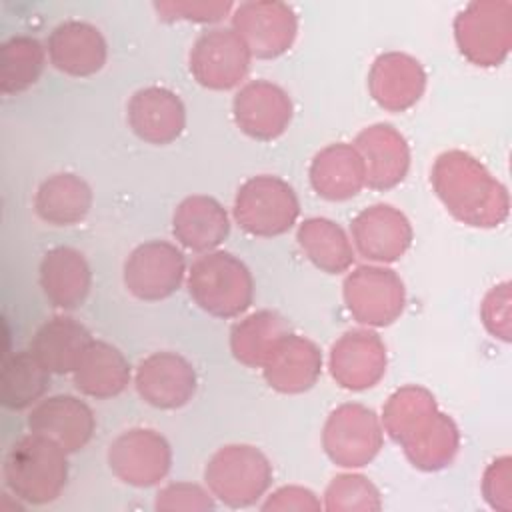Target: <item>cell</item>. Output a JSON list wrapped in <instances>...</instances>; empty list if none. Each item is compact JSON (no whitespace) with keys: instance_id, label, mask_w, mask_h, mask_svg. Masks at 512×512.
<instances>
[{"instance_id":"cell-16","label":"cell","mask_w":512,"mask_h":512,"mask_svg":"<svg viewBox=\"0 0 512 512\" xmlns=\"http://www.w3.org/2000/svg\"><path fill=\"white\" fill-rule=\"evenodd\" d=\"M288 92L270 80H250L234 94L232 118L236 126L254 140H274L286 132L292 120Z\"/></svg>"},{"instance_id":"cell-15","label":"cell","mask_w":512,"mask_h":512,"mask_svg":"<svg viewBox=\"0 0 512 512\" xmlns=\"http://www.w3.org/2000/svg\"><path fill=\"white\" fill-rule=\"evenodd\" d=\"M138 396L160 410H176L186 406L198 386L194 366L176 352H152L142 358L134 372Z\"/></svg>"},{"instance_id":"cell-37","label":"cell","mask_w":512,"mask_h":512,"mask_svg":"<svg viewBox=\"0 0 512 512\" xmlns=\"http://www.w3.org/2000/svg\"><path fill=\"white\" fill-rule=\"evenodd\" d=\"M480 320L490 336L510 342V282L492 286L480 306Z\"/></svg>"},{"instance_id":"cell-27","label":"cell","mask_w":512,"mask_h":512,"mask_svg":"<svg viewBox=\"0 0 512 512\" xmlns=\"http://www.w3.org/2000/svg\"><path fill=\"white\" fill-rule=\"evenodd\" d=\"M408 462L424 472L446 468L460 446V432L454 420L442 410H432L400 442Z\"/></svg>"},{"instance_id":"cell-12","label":"cell","mask_w":512,"mask_h":512,"mask_svg":"<svg viewBox=\"0 0 512 512\" xmlns=\"http://www.w3.org/2000/svg\"><path fill=\"white\" fill-rule=\"evenodd\" d=\"M232 30L256 58L282 56L298 32L296 12L276 0L242 2L232 12Z\"/></svg>"},{"instance_id":"cell-4","label":"cell","mask_w":512,"mask_h":512,"mask_svg":"<svg viewBox=\"0 0 512 512\" xmlns=\"http://www.w3.org/2000/svg\"><path fill=\"white\" fill-rule=\"evenodd\" d=\"M274 478L268 456L250 444H226L206 462L204 482L210 494L228 508L256 504Z\"/></svg>"},{"instance_id":"cell-5","label":"cell","mask_w":512,"mask_h":512,"mask_svg":"<svg viewBox=\"0 0 512 512\" xmlns=\"http://www.w3.org/2000/svg\"><path fill=\"white\" fill-rule=\"evenodd\" d=\"M232 216L246 234L274 238L286 234L296 224L300 200L286 180L258 174L238 186Z\"/></svg>"},{"instance_id":"cell-40","label":"cell","mask_w":512,"mask_h":512,"mask_svg":"<svg viewBox=\"0 0 512 512\" xmlns=\"http://www.w3.org/2000/svg\"><path fill=\"white\" fill-rule=\"evenodd\" d=\"M322 508V502L318 500V496L304 486H282L278 490H274L266 502L262 504V510H272V512H316Z\"/></svg>"},{"instance_id":"cell-14","label":"cell","mask_w":512,"mask_h":512,"mask_svg":"<svg viewBox=\"0 0 512 512\" xmlns=\"http://www.w3.org/2000/svg\"><path fill=\"white\" fill-rule=\"evenodd\" d=\"M352 246L374 264L400 260L412 244L414 232L406 214L392 204H372L350 222Z\"/></svg>"},{"instance_id":"cell-9","label":"cell","mask_w":512,"mask_h":512,"mask_svg":"<svg viewBox=\"0 0 512 512\" xmlns=\"http://www.w3.org/2000/svg\"><path fill=\"white\" fill-rule=\"evenodd\" d=\"M184 252L166 240L138 244L124 260L122 280L126 290L144 302L170 298L186 278Z\"/></svg>"},{"instance_id":"cell-33","label":"cell","mask_w":512,"mask_h":512,"mask_svg":"<svg viewBox=\"0 0 512 512\" xmlns=\"http://www.w3.org/2000/svg\"><path fill=\"white\" fill-rule=\"evenodd\" d=\"M46 46L34 36L16 34L0 48V90L18 94L34 86L46 64Z\"/></svg>"},{"instance_id":"cell-24","label":"cell","mask_w":512,"mask_h":512,"mask_svg":"<svg viewBox=\"0 0 512 512\" xmlns=\"http://www.w3.org/2000/svg\"><path fill=\"white\" fill-rule=\"evenodd\" d=\"M172 234L176 242L192 252L206 254L230 234V216L226 208L212 196H186L172 214Z\"/></svg>"},{"instance_id":"cell-31","label":"cell","mask_w":512,"mask_h":512,"mask_svg":"<svg viewBox=\"0 0 512 512\" xmlns=\"http://www.w3.org/2000/svg\"><path fill=\"white\" fill-rule=\"evenodd\" d=\"M50 374L52 372L34 356L32 350L14 352L2 366V406L8 410L32 408L48 392Z\"/></svg>"},{"instance_id":"cell-17","label":"cell","mask_w":512,"mask_h":512,"mask_svg":"<svg viewBox=\"0 0 512 512\" xmlns=\"http://www.w3.org/2000/svg\"><path fill=\"white\" fill-rule=\"evenodd\" d=\"M126 120L140 140L166 146L184 132L186 108L174 90L166 86H144L130 96Z\"/></svg>"},{"instance_id":"cell-23","label":"cell","mask_w":512,"mask_h":512,"mask_svg":"<svg viewBox=\"0 0 512 512\" xmlns=\"http://www.w3.org/2000/svg\"><path fill=\"white\" fill-rule=\"evenodd\" d=\"M40 288L46 300L62 310L82 306L92 288V272L84 254L72 246L48 250L38 268Z\"/></svg>"},{"instance_id":"cell-34","label":"cell","mask_w":512,"mask_h":512,"mask_svg":"<svg viewBox=\"0 0 512 512\" xmlns=\"http://www.w3.org/2000/svg\"><path fill=\"white\" fill-rule=\"evenodd\" d=\"M436 408V400L426 388L408 384L398 388L388 398L382 408L380 422L384 432L400 444L408 436V432Z\"/></svg>"},{"instance_id":"cell-21","label":"cell","mask_w":512,"mask_h":512,"mask_svg":"<svg viewBox=\"0 0 512 512\" xmlns=\"http://www.w3.org/2000/svg\"><path fill=\"white\" fill-rule=\"evenodd\" d=\"M364 170L366 186L372 190H390L398 186L410 168V148L406 138L392 124H372L354 138Z\"/></svg>"},{"instance_id":"cell-7","label":"cell","mask_w":512,"mask_h":512,"mask_svg":"<svg viewBox=\"0 0 512 512\" xmlns=\"http://www.w3.org/2000/svg\"><path fill=\"white\" fill-rule=\"evenodd\" d=\"M384 442V428L374 410L364 404L346 402L334 408L322 428L326 456L342 468L370 464Z\"/></svg>"},{"instance_id":"cell-32","label":"cell","mask_w":512,"mask_h":512,"mask_svg":"<svg viewBox=\"0 0 512 512\" xmlns=\"http://www.w3.org/2000/svg\"><path fill=\"white\" fill-rule=\"evenodd\" d=\"M288 332L290 328L280 314L272 310L252 312L230 330L232 356L248 368H262L272 346Z\"/></svg>"},{"instance_id":"cell-19","label":"cell","mask_w":512,"mask_h":512,"mask_svg":"<svg viewBox=\"0 0 512 512\" xmlns=\"http://www.w3.org/2000/svg\"><path fill=\"white\" fill-rule=\"evenodd\" d=\"M322 374L320 348L294 332L284 334L268 352L262 364L266 384L280 394H302L310 390Z\"/></svg>"},{"instance_id":"cell-38","label":"cell","mask_w":512,"mask_h":512,"mask_svg":"<svg viewBox=\"0 0 512 512\" xmlns=\"http://www.w3.org/2000/svg\"><path fill=\"white\" fill-rule=\"evenodd\" d=\"M512 460L500 456L488 464L482 476V496L494 508L510 512L512 508Z\"/></svg>"},{"instance_id":"cell-29","label":"cell","mask_w":512,"mask_h":512,"mask_svg":"<svg viewBox=\"0 0 512 512\" xmlns=\"http://www.w3.org/2000/svg\"><path fill=\"white\" fill-rule=\"evenodd\" d=\"M92 340L82 322L70 316H54L34 332L30 350L52 374H72Z\"/></svg>"},{"instance_id":"cell-25","label":"cell","mask_w":512,"mask_h":512,"mask_svg":"<svg viewBox=\"0 0 512 512\" xmlns=\"http://www.w3.org/2000/svg\"><path fill=\"white\" fill-rule=\"evenodd\" d=\"M308 176L314 192L330 202L350 200L366 186L364 162L354 144L348 142H334L318 150Z\"/></svg>"},{"instance_id":"cell-1","label":"cell","mask_w":512,"mask_h":512,"mask_svg":"<svg viewBox=\"0 0 512 512\" xmlns=\"http://www.w3.org/2000/svg\"><path fill=\"white\" fill-rule=\"evenodd\" d=\"M430 182L444 208L466 226L496 228L508 218L506 186L464 150L442 152L432 164Z\"/></svg>"},{"instance_id":"cell-11","label":"cell","mask_w":512,"mask_h":512,"mask_svg":"<svg viewBox=\"0 0 512 512\" xmlns=\"http://www.w3.org/2000/svg\"><path fill=\"white\" fill-rule=\"evenodd\" d=\"M108 466L124 484L148 488L164 480L170 472L172 448L152 428H130L110 442Z\"/></svg>"},{"instance_id":"cell-13","label":"cell","mask_w":512,"mask_h":512,"mask_svg":"<svg viewBox=\"0 0 512 512\" xmlns=\"http://www.w3.org/2000/svg\"><path fill=\"white\" fill-rule=\"evenodd\" d=\"M386 346L370 328L344 332L330 348L328 370L334 382L352 392L376 386L386 374Z\"/></svg>"},{"instance_id":"cell-20","label":"cell","mask_w":512,"mask_h":512,"mask_svg":"<svg viewBox=\"0 0 512 512\" xmlns=\"http://www.w3.org/2000/svg\"><path fill=\"white\" fill-rule=\"evenodd\" d=\"M46 52L50 64L62 74L86 78L104 68L108 44L94 24L64 20L50 32Z\"/></svg>"},{"instance_id":"cell-2","label":"cell","mask_w":512,"mask_h":512,"mask_svg":"<svg viewBox=\"0 0 512 512\" xmlns=\"http://www.w3.org/2000/svg\"><path fill=\"white\" fill-rule=\"evenodd\" d=\"M2 476L16 500L32 506L54 502L68 482V452L54 440L28 432L4 456Z\"/></svg>"},{"instance_id":"cell-10","label":"cell","mask_w":512,"mask_h":512,"mask_svg":"<svg viewBox=\"0 0 512 512\" xmlns=\"http://www.w3.org/2000/svg\"><path fill=\"white\" fill-rule=\"evenodd\" d=\"M252 54L232 28H210L202 32L188 54L194 80L208 90H230L250 70Z\"/></svg>"},{"instance_id":"cell-28","label":"cell","mask_w":512,"mask_h":512,"mask_svg":"<svg viewBox=\"0 0 512 512\" xmlns=\"http://www.w3.org/2000/svg\"><path fill=\"white\" fill-rule=\"evenodd\" d=\"M92 208L90 184L72 172L48 176L34 194L36 216L52 226L80 224Z\"/></svg>"},{"instance_id":"cell-39","label":"cell","mask_w":512,"mask_h":512,"mask_svg":"<svg viewBox=\"0 0 512 512\" xmlns=\"http://www.w3.org/2000/svg\"><path fill=\"white\" fill-rule=\"evenodd\" d=\"M160 18L164 20H188V22H218L234 6L230 2H156Z\"/></svg>"},{"instance_id":"cell-6","label":"cell","mask_w":512,"mask_h":512,"mask_svg":"<svg viewBox=\"0 0 512 512\" xmlns=\"http://www.w3.org/2000/svg\"><path fill=\"white\" fill-rule=\"evenodd\" d=\"M454 38L468 62L482 68L502 64L512 46V2H470L454 20Z\"/></svg>"},{"instance_id":"cell-8","label":"cell","mask_w":512,"mask_h":512,"mask_svg":"<svg viewBox=\"0 0 512 512\" xmlns=\"http://www.w3.org/2000/svg\"><path fill=\"white\" fill-rule=\"evenodd\" d=\"M342 294L350 316L368 328L390 326L406 304L402 278L384 264H364L352 270L344 278Z\"/></svg>"},{"instance_id":"cell-35","label":"cell","mask_w":512,"mask_h":512,"mask_svg":"<svg viewBox=\"0 0 512 512\" xmlns=\"http://www.w3.org/2000/svg\"><path fill=\"white\" fill-rule=\"evenodd\" d=\"M328 512H376L382 508L380 490L362 474H340L324 490Z\"/></svg>"},{"instance_id":"cell-18","label":"cell","mask_w":512,"mask_h":512,"mask_svg":"<svg viewBox=\"0 0 512 512\" xmlns=\"http://www.w3.org/2000/svg\"><path fill=\"white\" fill-rule=\"evenodd\" d=\"M26 424L30 432L42 434L60 444L68 454H74L90 442L96 418L84 400L72 394H56L34 404Z\"/></svg>"},{"instance_id":"cell-22","label":"cell","mask_w":512,"mask_h":512,"mask_svg":"<svg viewBox=\"0 0 512 512\" xmlns=\"http://www.w3.org/2000/svg\"><path fill=\"white\" fill-rule=\"evenodd\" d=\"M426 72L422 64L404 52L380 54L368 72V90L374 102L388 112L412 108L424 94Z\"/></svg>"},{"instance_id":"cell-3","label":"cell","mask_w":512,"mask_h":512,"mask_svg":"<svg viewBox=\"0 0 512 512\" xmlns=\"http://www.w3.org/2000/svg\"><path fill=\"white\" fill-rule=\"evenodd\" d=\"M194 304L216 318H236L254 300V278L248 266L226 250L198 256L186 274Z\"/></svg>"},{"instance_id":"cell-26","label":"cell","mask_w":512,"mask_h":512,"mask_svg":"<svg viewBox=\"0 0 512 512\" xmlns=\"http://www.w3.org/2000/svg\"><path fill=\"white\" fill-rule=\"evenodd\" d=\"M74 386L90 398L108 400L126 390L132 368L126 356L104 340H92L84 350L74 372Z\"/></svg>"},{"instance_id":"cell-30","label":"cell","mask_w":512,"mask_h":512,"mask_svg":"<svg viewBox=\"0 0 512 512\" xmlns=\"http://www.w3.org/2000/svg\"><path fill=\"white\" fill-rule=\"evenodd\" d=\"M304 256L326 274H342L354 262V246L340 224L330 218H306L296 232Z\"/></svg>"},{"instance_id":"cell-36","label":"cell","mask_w":512,"mask_h":512,"mask_svg":"<svg viewBox=\"0 0 512 512\" xmlns=\"http://www.w3.org/2000/svg\"><path fill=\"white\" fill-rule=\"evenodd\" d=\"M214 504V496L210 494V490H204L198 484H190V482H174L164 486L154 500V508L158 512H204V510H212Z\"/></svg>"}]
</instances>
